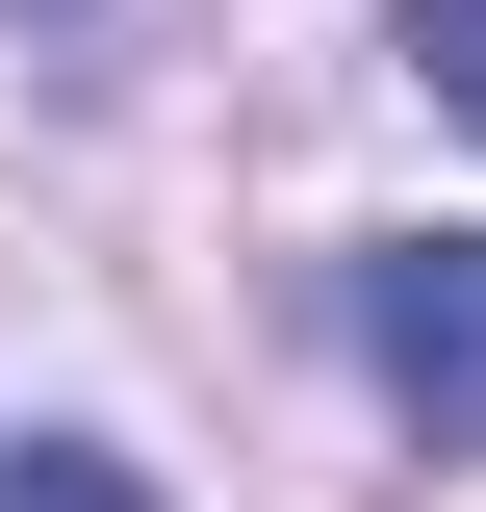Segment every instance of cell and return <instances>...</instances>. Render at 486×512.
Returning a JSON list of instances; mask_svg holds the SVG:
<instances>
[{
  "mask_svg": "<svg viewBox=\"0 0 486 512\" xmlns=\"http://www.w3.org/2000/svg\"><path fill=\"white\" fill-rule=\"evenodd\" d=\"M26 26H103V0H26Z\"/></svg>",
  "mask_w": 486,
  "mask_h": 512,
  "instance_id": "277c9868",
  "label": "cell"
},
{
  "mask_svg": "<svg viewBox=\"0 0 486 512\" xmlns=\"http://www.w3.org/2000/svg\"><path fill=\"white\" fill-rule=\"evenodd\" d=\"M359 359H384V410L435 461H486V231H384L359 256Z\"/></svg>",
  "mask_w": 486,
  "mask_h": 512,
  "instance_id": "6da1fadb",
  "label": "cell"
},
{
  "mask_svg": "<svg viewBox=\"0 0 486 512\" xmlns=\"http://www.w3.org/2000/svg\"><path fill=\"white\" fill-rule=\"evenodd\" d=\"M384 26H410V77H435V103L486 128V0H384Z\"/></svg>",
  "mask_w": 486,
  "mask_h": 512,
  "instance_id": "3957f363",
  "label": "cell"
},
{
  "mask_svg": "<svg viewBox=\"0 0 486 512\" xmlns=\"http://www.w3.org/2000/svg\"><path fill=\"white\" fill-rule=\"evenodd\" d=\"M0 512H154V487H128L103 436H26V461H0Z\"/></svg>",
  "mask_w": 486,
  "mask_h": 512,
  "instance_id": "7a4b0ae2",
  "label": "cell"
}]
</instances>
